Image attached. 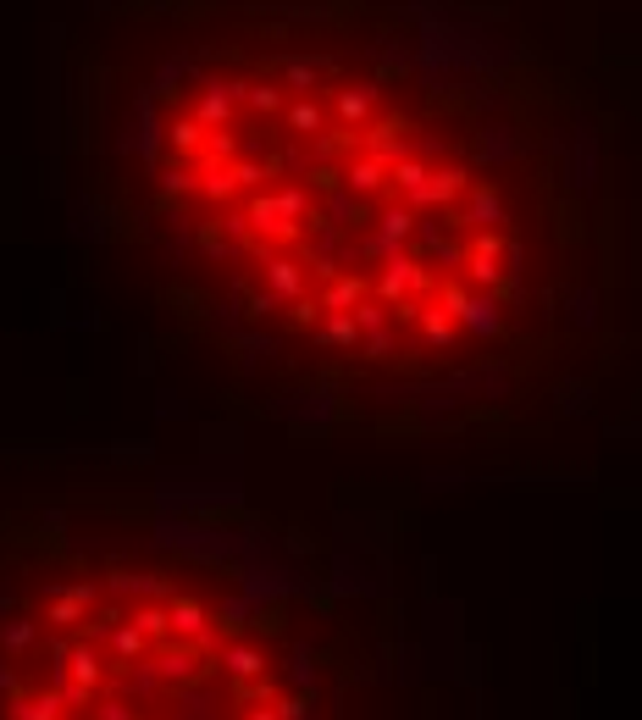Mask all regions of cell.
Segmentation results:
<instances>
[{"label":"cell","mask_w":642,"mask_h":720,"mask_svg":"<svg viewBox=\"0 0 642 720\" xmlns=\"http://www.w3.org/2000/svg\"><path fill=\"white\" fill-rule=\"evenodd\" d=\"M78 183L327 410L504 405L587 327L604 128L493 0H89Z\"/></svg>","instance_id":"1"},{"label":"cell","mask_w":642,"mask_h":720,"mask_svg":"<svg viewBox=\"0 0 642 720\" xmlns=\"http://www.w3.org/2000/svg\"><path fill=\"white\" fill-rule=\"evenodd\" d=\"M0 720H305V676L233 554L56 527L0 565Z\"/></svg>","instance_id":"2"}]
</instances>
